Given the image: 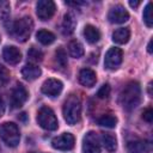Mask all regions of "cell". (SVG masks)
<instances>
[{
    "mask_svg": "<svg viewBox=\"0 0 153 153\" xmlns=\"http://www.w3.org/2000/svg\"><path fill=\"white\" fill-rule=\"evenodd\" d=\"M82 153H100L99 137L94 131H88L82 139Z\"/></svg>",
    "mask_w": 153,
    "mask_h": 153,
    "instance_id": "cell-8",
    "label": "cell"
},
{
    "mask_svg": "<svg viewBox=\"0 0 153 153\" xmlns=\"http://www.w3.org/2000/svg\"><path fill=\"white\" fill-rule=\"evenodd\" d=\"M10 81V72L6 67L0 65V87L5 86Z\"/></svg>",
    "mask_w": 153,
    "mask_h": 153,
    "instance_id": "cell-27",
    "label": "cell"
},
{
    "mask_svg": "<svg viewBox=\"0 0 153 153\" xmlns=\"http://www.w3.org/2000/svg\"><path fill=\"white\" fill-rule=\"evenodd\" d=\"M109 94H110V86L108 85V84H105V85H103L99 90H98V92H97V97L98 98H108L109 97Z\"/></svg>",
    "mask_w": 153,
    "mask_h": 153,
    "instance_id": "cell-29",
    "label": "cell"
},
{
    "mask_svg": "<svg viewBox=\"0 0 153 153\" xmlns=\"http://www.w3.org/2000/svg\"><path fill=\"white\" fill-rule=\"evenodd\" d=\"M151 7H152V4H151V2H147L146 7H145V10H143V14H142L143 22H145V24H146L148 27H152V25H153L152 10H151Z\"/></svg>",
    "mask_w": 153,
    "mask_h": 153,
    "instance_id": "cell-26",
    "label": "cell"
},
{
    "mask_svg": "<svg viewBox=\"0 0 153 153\" xmlns=\"http://www.w3.org/2000/svg\"><path fill=\"white\" fill-rule=\"evenodd\" d=\"M55 61L60 66V68H66L67 67V65H68L67 54H66V50L63 48L60 47L55 50Z\"/></svg>",
    "mask_w": 153,
    "mask_h": 153,
    "instance_id": "cell-23",
    "label": "cell"
},
{
    "mask_svg": "<svg viewBox=\"0 0 153 153\" xmlns=\"http://www.w3.org/2000/svg\"><path fill=\"white\" fill-rule=\"evenodd\" d=\"M122 59H123V53L120 48H110L106 54H105V59H104V65L108 69H116L121 63H122Z\"/></svg>",
    "mask_w": 153,
    "mask_h": 153,
    "instance_id": "cell-9",
    "label": "cell"
},
{
    "mask_svg": "<svg viewBox=\"0 0 153 153\" xmlns=\"http://www.w3.org/2000/svg\"><path fill=\"white\" fill-rule=\"evenodd\" d=\"M62 114L65 117V121L71 124L74 126L76 124L80 118H81V100L76 94H71L62 108Z\"/></svg>",
    "mask_w": 153,
    "mask_h": 153,
    "instance_id": "cell-2",
    "label": "cell"
},
{
    "mask_svg": "<svg viewBox=\"0 0 153 153\" xmlns=\"http://www.w3.org/2000/svg\"><path fill=\"white\" fill-rule=\"evenodd\" d=\"M41 73H42L41 68L38 66H36L35 63H27L22 68V75L27 81L36 80L41 75Z\"/></svg>",
    "mask_w": 153,
    "mask_h": 153,
    "instance_id": "cell-15",
    "label": "cell"
},
{
    "mask_svg": "<svg viewBox=\"0 0 153 153\" xmlns=\"http://www.w3.org/2000/svg\"><path fill=\"white\" fill-rule=\"evenodd\" d=\"M68 51H69V55L74 59H80L85 53L82 44L78 41H71L68 43Z\"/></svg>",
    "mask_w": 153,
    "mask_h": 153,
    "instance_id": "cell-21",
    "label": "cell"
},
{
    "mask_svg": "<svg viewBox=\"0 0 153 153\" xmlns=\"http://www.w3.org/2000/svg\"><path fill=\"white\" fill-rule=\"evenodd\" d=\"M37 122L45 130H55L59 127L57 118L49 106H42L37 112Z\"/></svg>",
    "mask_w": 153,
    "mask_h": 153,
    "instance_id": "cell-5",
    "label": "cell"
},
{
    "mask_svg": "<svg viewBox=\"0 0 153 153\" xmlns=\"http://www.w3.org/2000/svg\"><path fill=\"white\" fill-rule=\"evenodd\" d=\"M63 85L57 79H48L42 85V92L48 97H57L62 92Z\"/></svg>",
    "mask_w": 153,
    "mask_h": 153,
    "instance_id": "cell-12",
    "label": "cell"
},
{
    "mask_svg": "<svg viewBox=\"0 0 153 153\" xmlns=\"http://www.w3.org/2000/svg\"><path fill=\"white\" fill-rule=\"evenodd\" d=\"M130 38V30L128 27H118L112 32V41L117 44H124Z\"/></svg>",
    "mask_w": 153,
    "mask_h": 153,
    "instance_id": "cell-18",
    "label": "cell"
},
{
    "mask_svg": "<svg viewBox=\"0 0 153 153\" xmlns=\"http://www.w3.org/2000/svg\"><path fill=\"white\" fill-rule=\"evenodd\" d=\"M142 118L147 122V123H152V120H153V110L151 108H147L143 110L142 112Z\"/></svg>",
    "mask_w": 153,
    "mask_h": 153,
    "instance_id": "cell-30",
    "label": "cell"
},
{
    "mask_svg": "<svg viewBox=\"0 0 153 153\" xmlns=\"http://www.w3.org/2000/svg\"><path fill=\"white\" fill-rule=\"evenodd\" d=\"M97 123L100 126V127H105V128H114L117 123V118L116 116H114L112 114H105V115H102L98 120H97Z\"/></svg>",
    "mask_w": 153,
    "mask_h": 153,
    "instance_id": "cell-22",
    "label": "cell"
},
{
    "mask_svg": "<svg viewBox=\"0 0 153 153\" xmlns=\"http://www.w3.org/2000/svg\"><path fill=\"white\" fill-rule=\"evenodd\" d=\"M0 151H1V148H0Z\"/></svg>",
    "mask_w": 153,
    "mask_h": 153,
    "instance_id": "cell-37",
    "label": "cell"
},
{
    "mask_svg": "<svg viewBox=\"0 0 153 153\" xmlns=\"http://www.w3.org/2000/svg\"><path fill=\"white\" fill-rule=\"evenodd\" d=\"M108 19L110 23L122 24L129 19V13L122 5H116L110 8V11L108 13Z\"/></svg>",
    "mask_w": 153,
    "mask_h": 153,
    "instance_id": "cell-11",
    "label": "cell"
},
{
    "mask_svg": "<svg viewBox=\"0 0 153 153\" xmlns=\"http://www.w3.org/2000/svg\"><path fill=\"white\" fill-rule=\"evenodd\" d=\"M147 50H148V53H149V54L152 53V39L148 42V45H147Z\"/></svg>",
    "mask_w": 153,
    "mask_h": 153,
    "instance_id": "cell-34",
    "label": "cell"
},
{
    "mask_svg": "<svg viewBox=\"0 0 153 153\" xmlns=\"http://www.w3.org/2000/svg\"><path fill=\"white\" fill-rule=\"evenodd\" d=\"M129 5L131 7H137L140 5V1H129Z\"/></svg>",
    "mask_w": 153,
    "mask_h": 153,
    "instance_id": "cell-32",
    "label": "cell"
},
{
    "mask_svg": "<svg viewBox=\"0 0 153 153\" xmlns=\"http://www.w3.org/2000/svg\"><path fill=\"white\" fill-rule=\"evenodd\" d=\"M36 38H37V41H38L39 43H42V44H44V45H49V44H51V43L55 41V35H54L53 32L48 31V30L42 29V30H38V31H37Z\"/></svg>",
    "mask_w": 153,
    "mask_h": 153,
    "instance_id": "cell-20",
    "label": "cell"
},
{
    "mask_svg": "<svg viewBox=\"0 0 153 153\" xmlns=\"http://www.w3.org/2000/svg\"><path fill=\"white\" fill-rule=\"evenodd\" d=\"M74 143L75 140L71 133H63L62 135H59L51 140L53 148L59 151H71L74 147Z\"/></svg>",
    "mask_w": 153,
    "mask_h": 153,
    "instance_id": "cell-7",
    "label": "cell"
},
{
    "mask_svg": "<svg viewBox=\"0 0 153 153\" xmlns=\"http://www.w3.org/2000/svg\"><path fill=\"white\" fill-rule=\"evenodd\" d=\"M27 97H29V92L22 85V84H18L16 85V87L12 90L11 92V106L13 109H17V108H20L26 100H27Z\"/></svg>",
    "mask_w": 153,
    "mask_h": 153,
    "instance_id": "cell-10",
    "label": "cell"
},
{
    "mask_svg": "<svg viewBox=\"0 0 153 153\" xmlns=\"http://www.w3.org/2000/svg\"><path fill=\"white\" fill-rule=\"evenodd\" d=\"M10 16V4L7 1H0V20L7 19Z\"/></svg>",
    "mask_w": 153,
    "mask_h": 153,
    "instance_id": "cell-28",
    "label": "cell"
},
{
    "mask_svg": "<svg viewBox=\"0 0 153 153\" xmlns=\"http://www.w3.org/2000/svg\"><path fill=\"white\" fill-rule=\"evenodd\" d=\"M148 94L152 96V82L148 84Z\"/></svg>",
    "mask_w": 153,
    "mask_h": 153,
    "instance_id": "cell-35",
    "label": "cell"
},
{
    "mask_svg": "<svg viewBox=\"0 0 153 153\" xmlns=\"http://www.w3.org/2000/svg\"><path fill=\"white\" fill-rule=\"evenodd\" d=\"M141 102V88L139 82H128L120 93V103L122 108L127 111L134 110Z\"/></svg>",
    "mask_w": 153,
    "mask_h": 153,
    "instance_id": "cell-1",
    "label": "cell"
},
{
    "mask_svg": "<svg viewBox=\"0 0 153 153\" xmlns=\"http://www.w3.org/2000/svg\"><path fill=\"white\" fill-rule=\"evenodd\" d=\"M55 10H56V6H55L54 1H51V0H41L36 5L37 17L43 22L49 20L54 16Z\"/></svg>",
    "mask_w": 153,
    "mask_h": 153,
    "instance_id": "cell-6",
    "label": "cell"
},
{
    "mask_svg": "<svg viewBox=\"0 0 153 153\" xmlns=\"http://www.w3.org/2000/svg\"><path fill=\"white\" fill-rule=\"evenodd\" d=\"M18 118H19V120H22V121H24V122H25V120H26V114H25V112H22V114H20V115H19V116H18Z\"/></svg>",
    "mask_w": 153,
    "mask_h": 153,
    "instance_id": "cell-33",
    "label": "cell"
},
{
    "mask_svg": "<svg viewBox=\"0 0 153 153\" xmlns=\"http://www.w3.org/2000/svg\"><path fill=\"white\" fill-rule=\"evenodd\" d=\"M27 59L31 62H39L43 60V53L36 47H31L27 51Z\"/></svg>",
    "mask_w": 153,
    "mask_h": 153,
    "instance_id": "cell-25",
    "label": "cell"
},
{
    "mask_svg": "<svg viewBox=\"0 0 153 153\" xmlns=\"http://www.w3.org/2000/svg\"><path fill=\"white\" fill-rule=\"evenodd\" d=\"M82 33H84L85 39H86L88 43H91V44H93V43L98 42V41H99V38H100V32H99V30H98L96 26L90 25V24H88V25H86V26L84 27Z\"/></svg>",
    "mask_w": 153,
    "mask_h": 153,
    "instance_id": "cell-19",
    "label": "cell"
},
{
    "mask_svg": "<svg viewBox=\"0 0 153 153\" xmlns=\"http://www.w3.org/2000/svg\"><path fill=\"white\" fill-rule=\"evenodd\" d=\"M0 137L10 147H17L20 141V133L16 123L4 122L0 124Z\"/></svg>",
    "mask_w": 153,
    "mask_h": 153,
    "instance_id": "cell-4",
    "label": "cell"
},
{
    "mask_svg": "<svg viewBox=\"0 0 153 153\" xmlns=\"http://www.w3.org/2000/svg\"><path fill=\"white\" fill-rule=\"evenodd\" d=\"M30 153H37V152H30Z\"/></svg>",
    "mask_w": 153,
    "mask_h": 153,
    "instance_id": "cell-36",
    "label": "cell"
},
{
    "mask_svg": "<svg viewBox=\"0 0 153 153\" xmlns=\"http://www.w3.org/2000/svg\"><path fill=\"white\" fill-rule=\"evenodd\" d=\"M128 151L129 153H143L145 152V147H146V143L142 142V141H129L128 145Z\"/></svg>",
    "mask_w": 153,
    "mask_h": 153,
    "instance_id": "cell-24",
    "label": "cell"
},
{
    "mask_svg": "<svg viewBox=\"0 0 153 153\" xmlns=\"http://www.w3.org/2000/svg\"><path fill=\"white\" fill-rule=\"evenodd\" d=\"M2 57L8 65H17L22 60V53L20 50L14 45H7L4 48Z\"/></svg>",
    "mask_w": 153,
    "mask_h": 153,
    "instance_id": "cell-13",
    "label": "cell"
},
{
    "mask_svg": "<svg viewBox=\"0 0 153 153\" xmlns=\"http://www.w3.org/2000/svg\"><path fill=\"white\" fill-rule=\"evenodd\" d=\"M100 141L103 143V147L108 152L112 153V152L116 151V148H117V140H116V136L114 134H111V133H103L100 135Z\"/></svg>",
    "mask_w": 153,
    "mask_h": 153,
    "instance_id": "cell-17",
    "label": "cell"
},
{
    "mask_svg": "<svg viewBox=\"0 0 153 153\" xmlns=\"http://www.w3.org/2000/svg\"><path fill=\"white\" fill-rule=\"evenodd\" d=\"M4 112H5V103H4L2 98L0 97V117L4 115Z\"/></svg>",
    "mask_w": 153,
    "mask_h": 153,
    "instance_id": "cell-31",
    "label": "cell"
},
{
    "mask_svg": "<svg viewBox=\"0 0 153 153\" xmlns=\"http://www.w3.org/2000/svg\"><path fill=\"white\" fill-rule=\"evenodd\" d=\"M75 26H76V20L75 18L73 17V14L71 13H66L63 16V19H62V24H61V31L65 36H69L74 32L75 30Z\"/></svg>",
    "mask_w": 153,
    "mask_h": 153,
    "instance_id": "cell-16",
    "label": "cell"
},
{
    "mask_svg": "<svg viewBox=\"0 0 153 153\" xmlns=\"http://www.w3.org/2000/svg\"><path fill=\"white\" fill-rule=\"evenodd\" d=\"M33 29V22L30 17H23L12 23L10 32L13 38L19 42H25L29 39Z\"/></svg>",
    "mask_w": 153,
    "mask_h": 153,
    "instance_id": "cell-3",
    "label": "cell"
},
{
    "mask_svg": "<svg viewBox=\"0 0 153 153\" xmlns=\"http://www.w3.org/2000/svg\"><path fill=\"white\" fill-rule=\"evenodd\" d=\"M97 81V75L91 68H82L79 72V82L85 87H93Z\"/></svg>",
    "mask_w": 153,
    "mask_h": 153,
    "instance_id": "cell-14",
    "label": "cell"
}]
</instances>
